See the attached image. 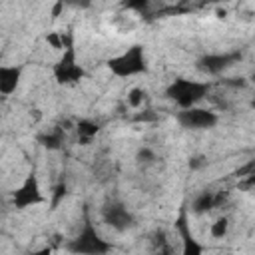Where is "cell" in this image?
Instances as JSON below:
<instances>
[{
    "instance_id": "cell-1",
    "label": "cell",
    "mask_w": 255,
    "mask_h": 255,
    "mask_svg": "<svg viewBox=\"0 0 255 255\" xmlns=\"http://www.w3.org/2000/svg\"><path fill=\"white\" fill-rule=\"evenodd\" d=\"M211 84L209 82H199V80H187V78H179L173 80L165 94L169 100H173L181 110H189L195 108L207 94H209Z\"/></svg>"
},
{
    "instance_id": "cell-2",
    "label": "cell",
    "mask_w": 255,
    "mask_h": 255,
    "mask_svg": "<svg viewBox=\"0 0 255 255\" xmlns=\"http://www.w3.org/2000/svg\"><path fill=\"white\" fill-rule=\"evenodd\" d=\"M66 249L76 255H108L112 251V243L106 241L94 227L90 219L84 221L80 233L66 243Z\"/></svg>"
},
{
    "instance_id": "cell-3",
    "label": "cell",
    "mask_w": 255,
    "mask_h": 255,
    "mask_svg": "<svg viewBox=\"0 0 255 255\" xmlns=\"http://www.w3.org/2000/svg\"><path fill=\"white\" fill-rule=\"evenodd\" d=\"M112 74L120 76V78H128V76H135L145 72V54L141 46H131L126 52H122L120 56L112 58L108 62Z\"/></svg>"
},
{
    "instance_id": "cell-4",
    "label": "cell",
    "mask_w": 255,
    "mask_h": 255,
    "mask_svg": "<svg viewBox=\"0 0 255 255\" xmlns=\"http://www.w3.org/2000/svg\"><path fill=\"white\" fill-rule=\"evenodd\" d=\"M54 78L60 82V84H74L78 80L84 78V70L82 66L76 62V52L70 46H66L64 50V56L58 60V64L54 66Z\"/></svg>"
},
{
    "instance_id": "cell-5",
    "label": "cell",
    "mask_w": 255,
    "mask_h": 255,
    "mask_svg": "<svg viewBox=\"0 0 255 255\" xmlns=\"http://www.w3.org/2000/svg\"><path fill=\"white\" fill-rule=\"evenodd\" d=\"M177 122L181 128H187V129H207L217 124V114L195 106L189 110H181L177 114Z\"/></svg>"
},
{
    "instance_id": "cell-6",
    "label": "cell",
    "mask_w": 255,
    "mask_h": 255,
    "mask_svg": "<svg viewBox=\"0 0 255 255\" xmlns=\"http://www.w3.org/2000/svg\"><path fill=\"white\" fill-rule=\"evenodd\" d=\"M44 197L40 193V185H38V179L34 173H30L24 183L14 191L12 195V201H14V207L16 209H24V207H30V205H36L40 203Z\"/></svg>"
},
{
    "instance_id": "cell-7",
    "label": "cell",
    "mask_w": 255,
    "mask_h": 255,
    "mask_svg": "<svg viewBox=\"0 0 255 255\" xmlns=\"http://www.w3.org/2000/svg\"><path fill=\"white\" fill-rule=\"evenodd\" d=\"M102 217H104V221H106L108 225H112V227L118 229V231H124V229H128V227H131V223H133V215L128 211L126 205H122V203H118V201H110V203L102 209Z\"/></svg>"
},
{
    "instance_id": "cell-8",
    "label": "cell",
    "mask_w": 255,
    "mask_h": 255,
    "mask_svg": "<svg viewBox=\"0 0 255 255\" xmlns=\"http://www.w3.org/2000/svg\"><path fill=\"white\" fill-rule=\"evenodd\" d=\"M241 60V52H223V54H207L199 60L197 68L207 72V74H219L223 72L225 68H229L231 64L239 62Z\"/></svg>"
},
{
    "instance_id": "cell-9",
    "label": "cell",
    "mask_w": 255,
    "mask_h": 255,
    "mask_svg": "<svg viewBox=\"0 0 255 255\" xmlns=\"http://www.w3.org/2000/svg\"><path fill=\"white\" fill-rule=\"evenodd\" d=\"M177 229H179V237H181V255H203V247L201 243L191 235L189 223H187V215L181 213L177 219Z\"/></svg>"
},
{
    "instance_id": "cell-10",
    "label": "cell",
    "mask_w": 255,
    "mask_h": 255,
    "mask_svg": "<svg viewBox=\"0 0 255 255\" xmlns=\"http://www.w3.org/2000/svg\"><path fill=\"white\" fill-rule=\"evenodd\" d=\"M225 199H227V193L225 191H203V193H199L193 199L191 209L195 213H207L213 207H219L221 203H225Z\"/></svg>"
},
{
    "instance_id": "cell-11",
    "label": "cell",
    "mask_w": 255,
    "mask_h": 255,
    "mask_svg": "<svg viewBox=\"0 0 255 255\" xmlns=\"http://www.w3.org/2000/svg\"><path fill=\"white\" fill-rule=\"evenodd\" d=\"M22 66H2L0 68V92L2 96H10L20 80Z\"/></svg>"
},
{
    "instance_id": "cell-12",
    "label": "cell",
    "mask_w": 255,
    "mask_h": 255,
    "mask_svg": "<svg viewBox=\"0 0 255 255\" xmlns=\"http://www.w3.org/2000/svg\"><path fill=\"white\" fill-rule=\"evenodd\" d=\"M98 124H94V122H88V120H84V122H80L78 124V133H80V137H84V139H90V137H94L96 133H98Z\"/></svg>"
},
{
    "instance_id": "cell-13",
    "label": "cell",
    "mask_w": 255,
    "mask_h": 255,
    "mask_svg": "<svg viewBox=\"0 0 255 255\" xmlns=\"http://www.w3.org/2000/svg\"><path fill=\"white\" fill-rule=\"evenodd\" d=\"M40 141H42L48 149H56V147H60V143H62V129H56V131H50V133L42 135Z\"/></svg>"
},
{
    "instance_id": "cell-14",
    "label": "cell",
    "mask_w": 255,
    "mask_h": 255,
    "mask_svg": "<svg viewBox=\"0 0 255 255\" xmlns=\"http://www.w3.org/2000/svg\"><path fill=\"white\" fill-rule=\"evenodd\" d=\"M227 227H229V223H227V217H219L215 223H211V235L215 237V239H223V235L227 233Z\"/></svg>"
},
{
    "instance_id": "cell-15",
    "label": "cell",
    "mask_w": 255,
    "mask_h": 255,
    "mask_svg": "<svg viewBox=\"0 0 255 255\" xmlns=\"http://www.w3.org/2000/svg\"><path fill=\"white\" fill-rule=\"evenodd\" d=\"M143 98H145L143 90H139V88H131V90L128 92V106H131V108H139V106L143 104Z\"/></svg>"
}]
</instances>
